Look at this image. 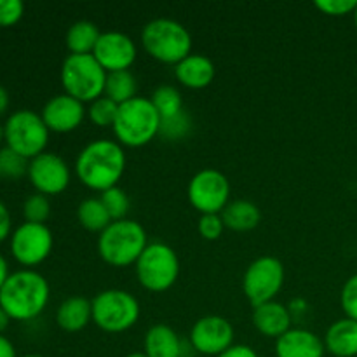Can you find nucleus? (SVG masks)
<instances>
[{
    "label": "nucleus",
    "instance_id": "obj_24",
    "mask_svg": "<svg viewBox=\"0 0 357 357\" xmlns=\"http://www.w3.org/2000/svg\"><path fill=\"white\" fill-rule=\"evenodd\" d=\"M101 31L93 21H77L66 31V47L70 54H93Z\"/></svg>",
    "mask_w": 357,
    "mask_h": 357
},
{
    "label": "nucleus",
    "instance_id": "obj_26",
    "mask_svg": "<svg viewBox=\"0 0 357 357\" xmlns=\"http://www.w3.org/2000/svg\"><path fill=\"white\" fill-rule=\"evenodd\" d=\"M77 220L89 232L101 234L112 223L110 215L105 209L100 197H89L82 201L77 208Z\"/></svg>",
    "mask_w": 357,
    "mask_h": 357
},
{
    "label": "nucleus",
    "instance_id": "obj_29",
    "mask_svg": "<svg viewBox=\"0 0 357 357\" xmlns=\"http://www.w3.org/2000/svg\"><path fill=\"white\" fill-rule=\"evenodd\" d=\"M28 164L30 160L10 150L9 146H0V178L17 180L28 174Z\"/></svg>",
    "mask_w": 357,
    "mask_h": 357
},
{
    "label": "nucleus",
    "instance_id": "obj_31",
    "mask_svg": "<svg viewBox=\"0 0 357 357\" xmlns=\"http://www.w3.org/2000/svg\"><path fill=\"white\" fill-rule=\"evenodd\" d=\"M100 199L101 202H103L105 209L108 211V215H110L112 222L124 220L126 215L129 213V206H131V202H129L128 194H126L122 188L114 187L110 188V190H105L103 194L100 195Z\"/></svg>",
    "mask_w": 357,
    "mask_h": 357
},
{
    "label": "nucleus",
    "instance_id": "obj_39",
    "mask_svg": "<svg viewBox=\"0 0 357 357\" xmlns=\"http://www.w3.org/2000/svg\"><path fill=\"white\" fill-rule=\"evenodd\" d=\"M0 357H17L13 342L2 333H0Z\"/></svg>",
    "mask_w": 357,
    "mask_h": 357
},
{
    "label": "nucleus",
    "instance_id": "obj_5",
    "mask_svg": "<svg viewBox=\"0 0 357 357\" xmlns=\"http://www.w3.org/2000/svg\"><path fill=\"white\" fill-rule=\"evenodd\" d=\"M142 45L153 59L176 66L192 54V35L178 21L157 17L143 26Z\"/></svg>",
    "mask_w": 357,
    "mask_h": 357
},
{
    "label": "nucleus",
    "instance_id": "obj_16",
    "mask_svg": "<svg viewBox=\"0 0 357 357\" xmlns=\"http://www.w3.org/2000/svg\"><path fill=\"white\" fill-rule=\"evenodd\" d=\"M40 115L49 131L63 135V132H72L77 128H80L84 119L87 117V110L84 103L63 93L52 96L44 105Z\"/></svg>",
    "mask_w": 357,
    "mask_h": 357
},
{
    "label": "nucleus",
    "instance_id": "obj_14",
    "mask_svg": "<svg viewBox=\"0 0 357 357\" xmlns=\"http://www.w3.org/2000/svg\"><path fill=\"white\" fill-rule=\"evenodd\" d=\"M232 323L222 316H204L195 321L190 330V344L195 352L204 356H216L234 345Z\"/></svg>",
    "mask_w": 357,
    "mask_h": 357
},
{
    "label": "nucleus",
    "instance_id": "obj_2",
    "mask_svg": "<svg viewBox=\"0 0 357 357\" xmlns=\"http://www.w3.org/2000/svg\"><path fill=\"white\" fill-rule=\"evenodd\" d=\"M51 296L49 282L35 268H20L7 275L0 288V309L13 321H31L45 310Z\"/></svg>",
    "mask_w": 357,
    "mask_h": 357
},
{
    "label": "nucleus",
    "instance_id": "obj_23",
    "mask_svg": "<svg viewBox=\"0 0 357 357\" xmlns=\"http://www.w3.org/2000/svg\"><path fill=\"white\" fill-rule=\"evenodd\" d=\"M222 220L225 223V229L234 230V232H250L258 227L261 213L257 204L239 199L227 204V208L222 211Z\"/></svg>",
    "mask_w": 357,
    "mask_h": 357
},
{
    "label": "nucleus",
    "instance_id": "obj_21",
    "mask_svg": "<svg viewBox=\"0 0 357 357\" xmlns=\"http://www.w3.org/2000/svg\"><path fill=\"white\" fill-rule=\"evenodd\" d=\"M143 352L149 357H183V344L167 324H155L145 333Z\"/></svg>",
    "mask_w": 357,
    "mask_h": 357
},
{
    "label": "nucleus",
    "instance_id": "obj_41",
    "mask_svg": "<svg viewBox=\"0 0 357 357\" xmlns=\"http://www.w3.org/2000/svg\"><path fill=\"white\" fill-rule=\"evenodd\" d=\"M9 265H7V260L3 258V255L0 253V288H2V284L6 282L7 275H9Z\"/></svg>",
    "mask_w": 357,
    "mask_h": 357
},
{
    "label": "nucleus",
    "instance_id": "obj_28",
    "mask_svg": "<svg viewBox=\"0 0 357 357\" xmlns=\"http://www.w3.org/2000/svg\"><path fill=\"white\" fill-rule=\"evenodd\" d=\"M117 114L119 105L112 101L110 98L105 96V94L94 100L93 103H89V108H87V117L98 128H114L115 121H117Z\"/></svg>",
    "mask_w": 357,
    "mask_h": 357
},
{
    "label": "nucleus",
    "instance_id": "obj_19",
    "mask_svg": "<svg viewBox=\"0 0 357 357\" xmlns=\"http://www.w3.org/2000/svg\"><path fill=\"white\" fill-rule=\"evenodd\" d=\"M174 77L188 89H204L215 79V65L208 56L190 54L174 66Z\"/></svg>",
    "mask_w": 357,
    "mask_h": 357
},
{
    "label": "nucleus",
    "instance_id": "obj_36",
    "mask_svg": "<svg viewBox=\"0 0 357 357\" xmlns=\"http://www.w3.org/2000/svg\"><path fill=\"white\" fill-rule=\"evenodd\" d=\"M23 14L24 3L21 0H0V26H13Z\"/></svg>",
    "mask_w": 357,
    "mask_h": 357
},
{
    "label": "nucleus",
    "instance_id": "obj_45",
    "mask_svg": "<svg viewBox=\"0 0 357 357\" xmlns=\"http://www.w3.org/2000/svg\"><path fill=\"white\" fill-rule=\"evenodd\" d=\"M352 16H354V23H356V28H357V7H356V10H354V14H352Z\"/></svg>",
    "mask_w": 357,
    "mask_h": 357
},
{
    "label": "nucleus",
    "instance_id": "obj_34",
    "mask_svg": "<svg viewBox=\"0 0 357 357\" xmlns=\"http://www.w3.org/2000/svg\"><path fill=\"white\" fill-rule=\"evenodd\" d=\"M223 230H225V223H223L222 215H201V220H199V234H201L202 239H220Z\"/></svg>",
    "mask_w": 357,
    "mask_h": 357
},
{
    "label": "nucleus",
    "instance_id": "obj_9",
    "mask_svg": "<svg viewBox=\"0 0 357 357\" xmlns=\"http://www.w3.org/2000/svg\"><path fill=\"white\" fill-rule=\"evenodd\" d=\"M136 278L150 293H164L173 288L180 275L176 251L164 243H152L136 261Z\"/></svg>",
    "mask_w": 357,
    "mask_h": 357
},
{
    "label": "nucleus",
    "instance_id": "obj_17",
    "mask_svg": "<svg viewBox=\"0 0 357 357\" xmlns=\"http://www.w3.org/2000/svg\"><path fill=\"white\" fill-rule=\"evenodd\" d=\"M324 342L314 331L305 328H291L275 340L278 357H324Z\"/></svg>",
    "mask_w": 357,
    "mask_h": 357
},
{
    "label": "nucleus",
    "instance_id": "obj_12",
    "mask_svg": "<svg viewBox=\"0 0 357 357\" xmlns=\"http://www.w3.org/2000/svg\"><path fill=\"white\" fill-rule=\"evenodd\" d=\"M187 195L190 204L201 215H222L230 202L229 178L213 167L199 171L188 183Z\"/></svg>",
    "mask_w": 357,
    "mask_h": 357
},
{
    "label": "nucleus",
    "instance_id": "obj_1",
    "mask_svg": "<svg viewBox=\"0 0 357 357\" xmlns=\"http://www.w3.org/2000/svg\"><path fill=\"white\" fill-rule=\"evenodd\" d=\"M124 146L114 139H94L87 143L75 159V174L82 185L94 192L119 187L126 171Z\"/></svg>",
    "mask_w": 357,
    "mask_h": 357
},
{
    "label": "nucleus",
    "instance_id": "obj_42",
    "mask_svg": "<svg viewBox=\"0 0 357 357\" xmlns=\"http://www.w3.org/2000/svg\"><path fill=\"white\" fill-rule=\"evenodd\" d=\"M9 321H10V317L7 316L2 309H0V333H2L7 326H9Z\"/></svg>",
    "mask_w": 357,
    "mask_h": 357
},
{
    "label": "nucleus",
    "instance_id": "obj_27",
    "mask_svg": "<svg viewBox=\"0 0 357 357\" xmlns=\"http://www.w3.org/2000/svg\"><path fill=\"white\" fill-rule=\"evenodd\" d=\"M152 103L155 107V110L159 112L160 119H171L174 115L181 114L183 112V98H181L180 91L174 86H159L152 94Z\"/></svg>",
    "mask_w": 357,
    "mask_h": 357
},
{
    "label": "nucleus",
    "instance_id": "obj_44",
    "mask_svg": "<svg viewBox=\"0 0 357 357\" xmlns=\"http://www.w3.org/2000/svg\"><path fill=\"white\" fill-rule=\"evenodd\" d=\"M3 142V124H0V145Z\"/></svg>",
    "mask_w": 357,
    "mask_h": 357
},
{
    "label": "nucleus",
    "instance_id": "obj_13",
    "mask_svg": "<svg viewBox=\"0 0 357 357\" xmlns=\"http://www.w3.org/2000/svg\"><path fill=\"white\" fill-rule=\"evenodd\" d=\"M28 178L35 190L42 195H58L68 188L72 171L58 153L44 152L30 160Z\"/></svg>",
    "mask_w": 357,
    "mask_h": 357
},
{
    "label": "nucleus",
    "instance_id": "obj_22",
    "mask_svg": "<svg viewBox=\"0 0 357 357\" xmlns=\"http://www.w3.org/2000/svg\"><path fill=\"white\" fill-rule=\"evenodd\" d=\"M56 323L63 331L77 333L93 323V303L84 296H70L59 303L56 310Z\"/></svg>",
    "mask_w": 357,
    "mask_h": 357
},
{
    "label": "nucleus",
    "instance_id": "obj_10",
    "mask_svg": "<svg viewBox=\"0 0 357 357\" xmlns=\"http://www.w3.org/2000/svg\"><path fill=\"white\" fill-rule=\"evenodd\" d=\"M284 284V267L275 257H260L246 268L243 291L253 307L272 302Z\"/></svg>",
    "mask_w": 357,
    "mask_h": 357
},
{
    "label": "nucleus",
    "instance_id": "obj_15",
    "mask_svg": "<svg viewBox=\"0 0 357 357\" xmlns=\"http://www.w3.org/2000/svg\"><path fill=\"white\" fill-rule=\"evenodd\" d=\"M93 56L107 73L122 72L135 65L138 49L129 35L122 31H105L94 47Z\"/></svg>",
    "mask_w": 357,
    "mask_h": 357
},
{
    "label": "nucleus",
    "instance_id": "obj_35",
    "mask_svg": "<svg viewBox=\"0 0 357 357\" xmlns=\"http://www.w3.org/2000/svg\"><path fill=\"white\" fill-rule=\"evenodd\" d=\"M314 6L326 16H345V14H354L357 0H317Z\"/></svg>",
    "mask_w": 357,
    "mask_h": 357
},
{
    "label": "nucleus",
    "instance_id": "obj_20",
    "mask_svg": "<svg viewBox=\"0 0 357 357\" xmlns=\"http://www.w3.org/2000/svg\"><path fill=\"white\" fill-rule=\"evenodd\" d=\"M324 349L335 357L357 356V321L338 319L328 328L324 335Z\"/></svg>",
    "mask_w": 357,
    "mask_h": 357
},
{
    "label": "nucleus",
    "instance_id": "obj_40",
    "mask_svg": "<svg viewBox=\"0 0 357 357\" xmlns=\"http://www.w3.org/2000/svg\"><path fill=\"white\" fill-rule=\"evenodd\" d=\"M9 93H7L6 87L0 84V115L6 114V110L9 108Z\"/></svg>",
    "mask_w": 357,
    "mask_h": 357
},
{
    "label": "nucleus",
    "instance_id": "obj_37",
    "mask_svg": "<svg viewBox=\"0 0 357 357\" xmlns=\"http://www.w3.org/2000/svg\"><path fill=\"white\" fill-rule=\"evenodd\" d=\"M10 234H13V216L9 208L0 201V243L10 237Z\"/></svg>",
    "mask_w": 357,
    "mask_h": 357
},
{
    "label": "nucleus",
    "instance_id": "obj_25",
    "mask_svg": "<svg viewBox=\"0 0 357 357\" xmlns=\"http://www.w3.org/2000/svg\"><path fill=\"white\" fill-rule=\"evenodd\" d=\"M105 96L110 98L117 105H124L138 96V80L129 70L112 72L107 75Z\"/></svg>",
    "mask_w": 357,
    "mask_h": 357
},
{
    "label": "nucleus",
    "instance_id": "obj_46",
    "mask_svg": "<svg viewBox=\"0 0 357 357\" xmlns=\"http://www.w3.org/2000/svg\"><path fill=\"white\" fill-rule=\"evenodd\" d=\"M21 357H42V356H38V354H26V356H21Z\"/></svg>",
    "mask_w": 357,
    "mask_h": 357
},
{
    "label": "nucleus",
    "instance_id": "obj_38",
    "mask_svg": "<svg viewBox=\"0 0 357 357\" xmlns=\"http://www.w3.org/2000/svg\"><path fill=\"white\" fill-rule=\"evenodd\" d=\"M218 357H261L258 356V352L255 349H251L250 345H243V344H234L232 347L227 349L223 354H220Z\"/></svg>",
    "mask_w": 357,
    "mask_h": 357
},
{
    "label": "nucleus",
    "instance_id": "obj_30",
    "mask_svg": "<svg viewBox=\"0 0 357 357\" xmlns=\"http://www.w3.org/2000/svg\"><path fill=\"white\" fill-rule=\"evenodd\" d=\"M192 131V119L187 112H181V114L174 115L171 119H164L160 122V138L167 139V142H180L185 139Z\"/></svg>",
    "mask_w": 357,
    "mask_h": 357
},
{
    "label": "nucleus",
    "instance_id": "obj_3",
    "mask_svg": "<svg viewBox=\"0 0 357 357\" xmlns=\"http://www.w3.org/2000/svg\"><path fill=\"white\" fill-rule=\"evenodd\" d=\"M149 246L146 232L135 220L112 222L98 237V253L110 267L124 268L136 265Z\"/></svg>",
    "mask_w": 357,
    "mask_h": 357
},
{
    "label": "nucleus",
    "instance_id": "obj_11",
    "mask_svg": "<svg viewBox=\"0 0 357 357\" xmlns=\"http://www.w3.org/2000/svg\"><path fill=\"white\" fill-rule=\"evenodd\" d=\"M10 253L24 268H33L45 261L54 246V237L45 223L24 222L9 237Z\"/></svg>",
    "mask_w": 357,
    "mask_h": 357
},
{
    "label": "nucleus",
    "instance_id": "obj_32",
    "mask_svg": "<svg viewBox=\"0 0 357 357\" xmlns=\"http://www.w3.org/2000/svg\"><path fill=\"white\" fill-rule=\"evenodd\" d=\"M23 216L24 222L30 223H45L51 216V202L47 195H42L38 192L28 195L23 202Z\"/></svg>",
    "mask_w": 357,
    "mask_h": 357
},
{
    "label": "nucleus",
    "instance_id": "obj_4",
    "mask_svg": "<svg viewBox=\"0 0 357 357\" xmlns=\"http://www.w3.org/2000/svg\"><path fill=\"white\" fill-rule=\"evenodd\" d=\"M159 112L150 98L136 96L135 100L119 105L117 121L114 124V135L122 146L139 149L152 142L160 131Z\"/></svg>",
    "mask_w": 357,
    "mask_h": 357
},
{
    "label": "nucleus",
    "instance_id": "obj_43",
    "mask_svg": "<svg viewBox=\"0 0 357 357\" xmlns=\"http://www.w3.org/2000/svg\"><path fill=\"white\" fill-rule=\"evenodd\" d=\"M126 357H149L145 354V352H132V354H129V356H126Z\"/></svg>",
    "mask_w": 357,
    "mask_h": 357
},
{
    "label": "nucleus",
    "instance_id": "obj_18",
    "mask_svg": "<svg viewBox=\"0 0 357 357\" xmlns=\"http://www.w3.org/2000/svg\"><path fill=\"white\" fill-rule=\"evenodd\" d=\"M291 323L293 316L288 307L275 300L255 307L253 310L255 328L258 330V333L267 338H275V340L281 338L282 335L291 330Z\"/></svg>",
    "mask_w": 357,
    "mask_h": 357
},
{
    "label": "nucleus",
    "instance_id": "obj_8",
    "mask_svg": "<svg viewBox=\"0 0 357 357\" xmlns=\"http://www.w3.org/2000/svg\"><path fill=\"white\" fill-rule=\"evenodd\" d=\"M49 129L40 114L33 110H16L6 119L3 142L10 150L31 160L45 152L49 143Z\"/></svg>",
    "mask_w": 357,
    "mask_h": 357
},
{
    "label": "nucleus",
    "instance_id": "obj_6",
    "mask_svg": "<svg viewBox=\"0 0 357 357\" xmlns=\"http://www.w3.org/2000/svg\"><path fill=\"white\" fill-rule=\"evenodd\" d=\"M107 70L93 54H70L61 65V86L80 103H93L105 94Z\"/></svg>",
    "mask_w": 357,
    "mask_h": 357
},
{
    "label": "nucleus",
    "instance_id": "obj_7",
    "mask_svg": "<svg viewBox=\"0 0 357 357\" xmlns=\"http://www.w3.org/2000/svg\"><path fill=\"white\" fill-rule=\"evenodd\" d=\"M93 323L107 333H124L139 319V302L126 289H105L93 300Z\"/></svg>",
    "mask_w": 357,
    "mask_h": 357
},
{
    "label": "nucleus",
    "instance_id": "obj_33",
    "mask_svg": "<svg viewBox=\"0 0 357 357\" xmlns=\"http://www.w3.org/2000/svg\"><path fill=\"white\" fill-rule=\"evenodd\" d=\"M340 305L345 312V317L357 321V274L351 275L345 281L340 293Z\"/></svg>",
    "mask_w": 357,
    "mask_h": 357
}]
</instances>
